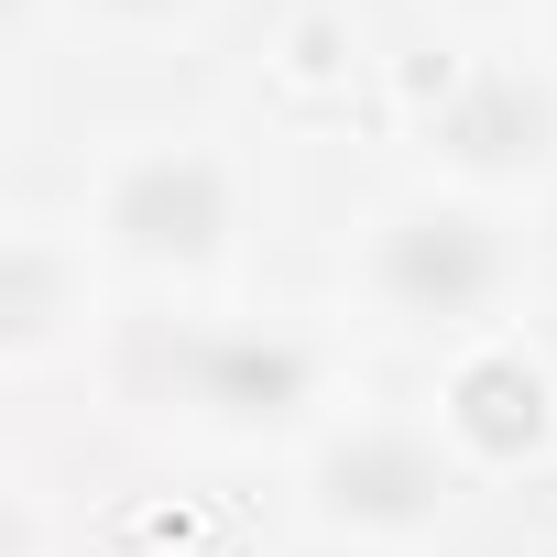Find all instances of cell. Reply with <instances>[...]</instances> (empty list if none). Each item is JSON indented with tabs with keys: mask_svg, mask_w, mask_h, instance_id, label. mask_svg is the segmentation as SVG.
Masks as SVG:
<instances>
[{
	"mask_svg": "<svg viewBox=\"0 0 557 557\" xmlns=\"http://www.w3.org/2000/svg\"><path fill=\"white\" fill-rule=\"evenodd\" d=\"M45 329H55V251H45V240H23V251H12V339L34 350Z\"/></svg>",
	"mask_w": 557,
	"mask_h": 557,
	"instance_id": "obj_7",
	"label": "cell"
},
{
	"mask_svg": "<svg viewBox=\"0 0 557 557\" xmlns=\"http://www.w3.org/2000/svg\"><path fill=\"white\" fill-rule=\"evenodd\" d=\"M318 503L339 524H372V535H405L448 503V470L416 426H350L329 459H318Z\"/></svg>",
	"mask_w": 557,
	"mask_h": 557,
	"instance_id": "obj_4",
	"label": "cell"
},
{
	"mask_svg": "<svg viewBox=\"0 0 557 557\" xmlns=\"http://www.w3.org/2000/svg\"><path fill=\"white\" fill-rule=\"evenodd\" d=\"M99 12H121V23H164L175 0H99Z\"/></svg>",
	"mask_w": 557,
	"mask_h": 557,
	"instance_id": "obj_8",
	"label": "cell"
},
{
	"mask_svg": "<svg viewBox=\"0 0 557 557\" xmlns=\"http://www.w3.org/2000/svg\"><path fill=\"white\" fill-rule=\"evenodd\" d=\"M503 273H513V251H503V230H492L481 208H405V219H383V240H372L383 307H394V318H426V329L481 318V307L503 296Z\"/></svg>",
	"mask_w": 557,
	"mask_h": 557,
	"instance_id": "obj_1",
	"label": "cell"
},
{
	"mask_svg": "<svg viewBox=\"0 0 557 557\" xmlns=\"http://www.w3.org/2000/svg\"><path fill=\"white\" fill-rule=\"evenodd\" d=\"M437 143H448L470 175H524V164H546V143H557V99H546L535 77H513V66H481V77H459V88L437 99Z\"/></svg>",
	"mask_w": 557,
	"mask_h": 557,
	"instance_id": "obj_5",
	"label": "cell"
},
{
	"mask_svg": "<svg viewBox=\"0 0 557 557\" xmlns=\"http://www.w3.org/2000/svg\"><path fill=\"white\" fill-rule=\"evenodd\" d=\"M164 383L186 405H208L219 426H285L318 394V361L296 339H251V329H186L164 350Z\"/></svg>",
	"mask_w": 557,
	"mask_h": 557,
	"instance_id": "obj_3",
	"label": "cell"
},
{
	"mask_svg": "<svg viewBox=\"0 0 557 557\" xmlns=\"http://www.w3.org/2000/svg\"><path fill=\"white\" fill-rule=\"evenodd\" d=\"M99 219H110V240L143 251V262H208L219 230H230V175H219V153H197V143H153V153H132V164L110 175Z\"/></svg>",
	"mask_w": 557,
	"mask_h": 557,
	"instance_id": "obj_2",
	"label": "cell"
},
{
	"mask_svg": "<svg viewBox=\"0 0 557 557\" xmlns=\"http://www.w3.org/2000/svg\"><path fill=\"white\" fill-rule=\"evenodd\" d=\"M448 426H459L481 459H535L546 426H557L546 372H535L524 350H481V361H459V372H448Z\"/></svg>",
	"mask_w": 557,
	"mask_h": 557,
	"instance_id": "obj_6",
	"label": "cell"
}]
</instances>
